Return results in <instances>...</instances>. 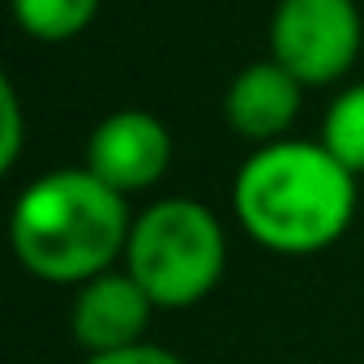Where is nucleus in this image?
Returning <instances> with one entry per match:
<instances>
[{"mask_svg":"<svg viewBox=\"0 0 364 364\" xmlns=\"http://www.w3.org/2000/svg\"><path fill=\"white\" fill-rule=\"evenodd\" d=\"M154 309L159 304L146 296V287L120 266V270H103V274L86 279L82 287H73L69 330L86 355L120 351V347L146 343Z\"/></svg>","mask_w":364,"mask_h":364,"instance_id":"423d86ee","label":"nucleus"},{"mask_svg":"<svg viewBox=\"0 0 364 364\" xmlns=\"http://www.w3.org/2000/svg\"><path fill=\"white\" fill-rule=\"evenodd\" d=\"M14 22L35 43H69L77 39L103 9V0H9Z\"/></svg>","mask_w":364,"mask_h":364,"instance_id":"6e6552de","label":"nucleus"},{"mask_svg":"<svg viewBox=\"0 0 364 364\" xmlns=\"http://www.w3.org/2000/svg\"><path fill=\"white\" fill-rule=\"evenodd\" d=\"M364 48L355 0H279L270 14V56L309 90L343 82Z\"/></svg>","mask_w":364,"mask_h":364,"instance_id":"20e7f679","label":"nucleus"},{"mask_svg":"<svg viewBox=\"0 0 364 364\" xmlns=\"http://www.w3.org/2000/svg\"><path fill=\"white\" fill-rule=\"evenodd\" d=\"M232 210L249 240L283 257H309L343 240L355 219V176L321 141L257 146L232 185Z\"/></svg>","mask_w":364,"mask_h":364,"instance_id":"f257e3e1","label":"nucleus"},{"mask_svg":"<svg viewBox=\"0 0 364 364\" xmlns=\"http://www.w3.org/2000/svg\"><path fill=\"white\" fill-rule=\"evenodd\" d=\"M82 364H185L176 351L159 347V343H133V347H120V351H99V355H86Z\"/></svg>","mask_w":364,"mask_h":364,"instance_id":"9b49d317","label":"nucleus"},{"mask_svg":"<svg viewBox=\"0 0 364 364\" xmlns=\"http://www.w3.org/2000/svg\"><path fill=\"white\" fill-rule=\"evenodd\" d=\"M26 146V120H22V99L14 82H0V167L14 171Z\"/></svg>","mask_w":364,"mask_h":364,"instance_id":"9d476101","label":"nucleus"},{"mask_svg":"<svg viewBox=\"0 0 364 364\" xmlns=\"http://www.w3.org/2000/svg\"><path fill=\"white\" fill-rule=\"evenodd\" d=\"M304 90L309 86L291 69H283L274 56L270 60H253L228 82V95H223L228 129L236 137L257 141V146L283 141L291 133V124L300 120Z\"/></svg>","mask_w":364,"mask_h":364,"instance_id":"0eeeda50","label":"nucleus"},{"mask_svg":"<svg viewBox=\"0 0 364 364\" xmlns=\"http://www.w3.org/2000/svg\"><path fill=\"white\" fill-rule=\"evenodd\" d=\"M321 146L351 171L364 176V82L338 90L321 120Z\"/></svg>","mask_w":364,"mask_h":364,"instance_id":"1a4fd4ad","label":"nucleus"},{"mask_svg":"<svg viewBox=\"0 0 364 364\" xmlns=\"http://www.w3.org/2000/svg\"><path fill=\"white\" fill-rule=\"evenodd\" d=\"M133 232L129 198L90 171L60 167L35 176L9 210V245L26 274L82 287L86 279L116 270Z\"/></svg>","mask_w":364,"mask_h":364,"instance_id":"f03ea898","label":"nucleus"},{"mask_svg":"<svg viewBox=\"0 0 364 364\" xmlns=\"http://www.w3.org/2000/svg\"><path fill=\"white\" fill-rule=\"evenodd\" d=\"M171 129L141 107H120L112 116H103L90 137H86V163L103 185H112L116 193L133 198L154 189L171 167Z\"/></svg>","mask_w":364,"mask_h":364,"instance_id":"39448f33","label":"nucleus"},{"mask_svg":"<svg viewBox=\"0 0 364 364\" xmlns=\"http://www.w3.org/2000/svg\"><path fill=\"white\" fill-rule=\"evenodd\" d=\"M120 266L159 309H193L228 270V232L219 215L193 198H159L133 215Z\"/></svg>","mask_w":364,"mask_h":364,"instance_id":"7ed1b4c3","label":"nucleus"}]
</instances>
